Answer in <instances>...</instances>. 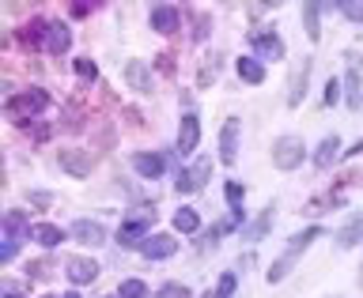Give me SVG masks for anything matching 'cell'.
<instances>
[{
    "label": "cell",
    "mask_w": 363,
    "mask_h": 298,
    "mask_svg": "<svg viewBox=\"0 0 363 298\" xmlns=\"http://www.w3.org/2000/svg\"><path fill=\"white\" fill-rule=\"evenodd\" d=\"M110 298H121V294H110Z\"/></svg>",
    "instance_id": "46"
},
{
    "label": "cell",
    "mask_w": 363,
    "mask_h": 298,
    "mask_svg": "<svg viewBox=\"0 0 363 298\" xmlns=\"http://www.w3.org/2000/svg\"><path fill=\"white\" fill-rule=\"evenodd\" d=\"M204 34H208V19H204V16H201V19H197V30H193V38H197V42H201V38H204Z\"/></svg>",
    "instance_id": "38"
},
{
    "label": "cell",
    "mask_w": 363,
    "mask_h": 298,
    "mask_svg": "<svg viewBox=\"0 0 363 298\" xmlns=\"http://www.w3.org/2000/svg\"><path fill=\"white\" fill-rule=\"evenodd\" d=\"M72 68H76L79 79H87V84H95V79H99V68H95V61H87V57H76Z\"/></svg>",
    "instance_id": "30"
},
{
    "label": "cell",
    "mask_w": 363,
    "mask_h": 298,
    "mask_svg": "<svg viewBox=\"0 0 363 298\" xmlns=\"http://www.w3.org/2000/svg\"><path fill=\"white\" fill-rule=\"evenodd\" d=\"M68 238H76L79 246H102L106 242V227H102L99 219H76L72 227H68Z\"/></svg>",
    "instance_id": "9"
},
{
    "label": "cell",
    "mask_w": 363,
    "mask_h": 298,
    "mask_svg": "<svg viewBox=\"0 0 363 298\" xmlns=\"http://www.w3.org/2000/svg\"><path fill=\"white\" fill-rule=\"evenodd\" d=\"M45 298H57V294H45Z\"/></svg>",
    "instance_id": "47"
},
{
    "label": "cell",
    "mask_w": 363,
    "mask_h": 298,
    "mask_svg": "<svg viewBox=\"0 0 363 298\" xmlns=\"http://www.w3.org/2000/svg\"><path fill=\"white\" fill-rule=\"evenodd\" d=\"M61 298H79V294H76V291H68V294H61Z\"/></svg>",
    "instance_id": "43"
},
{
    "label": "cell",
    "mask_w": 363,
    "mask_h": 298,
    "mask_svg": "<svg viewBox=\"0 0 363 298\" xmlns=\"http://www.w3.org/2000/svg\"><path fill=\"white\" fill-rule=\"evenodd\" d=\"M345 98L352 110L363 106V76H359V57L348 53V79H345Z\"/></svg>",
    "instance_id": "12"
},
{
    "label": "cell",
    "mask_w": 363,
    "mask_h": 298,
    "mask_svg": "<svg viewBox=\"0 0 363 298\" xmlns=\"http://www.w3.org/2000/svg\"><path fill=\"white\" fill-rule=\"evenodd\" d=\"M68 280L76 283V287H84V283H95V276H99V265L95 260H68Z\"/></svg>",
    "instance_id": "21"
},
{
    "label": "cell",
    "mask_w": 363,
    "mask_h": 298,
    "mask_svg": "<svg viewBox=\"0 0 363 298\" xmlns=\"http://www.w3.org/2000/svg\"><path fill=\"white\" fill-rule=\"evenodd\" d=\"M50 106V95L38 87H30V91H23V95H11L8 98V113L16 121H27V118H38V113Z\"/></svg>",
    "instance_id": "3"
},
{
    "label": "cell",
    "mask_w": 363,
    "mask_h": 298,
    "mask_svg": "<svg viewBox=\"0 0 363 298\" xmlns=\"http://www.w3.org/2000/svg\"><path fill=\"white\" fill-rule=\"evenodd\" d=\"M159 72H163V76H174V61H170V53H159Z\"/></svg>",
    "instance_id": "37"
},
{
    "label": "cell",
    "mask_w": 363,
    "mask_h": 298,
    "mask_svg": "<svg viewBox=\"0 0 363 298\" xmlns=\"http://www.w3.org/2000/svg\"><path fill=\"white\" fill-rule=\"evenodd\" d=\"M340 87H345V84H340V79H329V84H325V106H333V102H337L340 95H345V91H340Z\"/></svg>",
    "instance_id": "35"
},
{
    "label": "cell",
    "mask_w": 363,
    "mask_h": 298,
    "mask_svg": "<svg viewBox=\"0 0 363 298\" xmlns=\"http://www.w3.org/2000/svg\"><path fill=\"white\" fill-rule=\"evenodd\" d=\"M147 238H152V219H147V215H140V219H125L113 242H118L121 249H140Z\"/></svg>",
    "instance_id": "6"
},
{
    "label": "cell",
    "mask_w": 363,
    "mask_h": 298,
    "mask_svg": "<svg viewBox=\"0 0 363 298\" xmlns=\"http://www.w3.org/2000/svg\"><path fill=\"white\" fill-rule=\"evenodd\" d=\"M152 27L159 34H174L182 27V16H178V8L174 4H155L152 8Z\"/></svg>",
    "instance_id": "17"
},
{
    "label": "cell",
    "mask_w": 363,
    "mask_h": 298,
    "mask_svg": "<svg viewBox=\"0 0 363 298\" xmlns=\"http://www.w3.org/2000/svg\"><path fill=\"white\" fill-rule=\"evenodd\" d=\"M34 132V140H50V129H45V125H38V129H30Z\"/></svg>",
    "instance_id": "41"
},
{
    "label": "cell",
    "mask_w": 363,
    "mask_h": 298,
    "mask_svg": "<svg viewBox=\"0 0 363 298\" xmlns=\"http://www.w3.org/2000/svg\"><path fill=\"white\" fill-rule=\"evenodd\" d=\"M272 215H277V204H269V208L261 212L254 223H246V227H242V238H246V242H261V238L269 234V227H272Z\"/></svg>",
    "instance_id": "19"
},
{
    "label": "cell",
    "mask_w": 363,
    "mask_h": 298,
    "mask_svg": "<svg viewBox=\"0 0 363 298\" xmlns=\"http://www.w3.org/2000/svg\"><path fill=\"white\" fill-rule=\"evenodd\" d=\"M208 174H212V159H197L189 170H182L174 189L182 193V197H189V193H201L204 185H208Z\"/></svg>",
    "instance_id": "5"
},
{
    "label": "cell",
    "mask_w": 363,
    "mask_h": 298,
    "mask_svg": "<svg viewBox=\"0 0 363 298\" xmlns=\"http://www.w3.org/2000/svg\"><path fill=\"white\" fill-rule=\"evenodd\" d=\"M68 11H72V19H84L87 11H91V4H72V8H68Z\"/></svg>",
    "instance_id": "39"
},
{
    "label": "cell",
    "mask_w": 363,
    "mask_h": 298,
    "mask_svg": "<svg viewBox=\"0 0 363 298\" xmlns=\"http://www.w3.org/2000/svg\"><path fill=\"white\" fill-rule=\"evenodd\" d=\"M235 287H238L235 272H223L220 283H216V298H231V294H235Z\"/></svg>",
    "instance_id": "32"
},
{
    "label": "cell",
    "mask_w": 363,
    "mask_h": 298,
    "mask_svg": "<svg viewBox=\"0 0 363 298\" xmlns=\"http://www.w3.org/2000/svg\"><path fill=\"white\" fill-rule=\"evenodd\" d=\"M57 163H61V170L68 178H87L91 166H95V163H91V155L79 151V147H65V151L57 155Z\"/></svg>",
    "instance_id": "11"
},
{
    "label": "cell",
    "mask_w": 363,
    "mask_h": 298,
    "mask_svg": "<svg viewBox=\"0 0 363 298\" xmlns=\"http://www.w3.org/2000/svg\"><path fill=\"white\" fill-rule=\"evenodd\" d=\"M306 159V144L299 140V136H280L277 147H272V163H277V170H295Z\"/></svg>",
    "instance_id": "4"
},
{
    "label": "cell",
    "mask_w": 363,
    "mask_h": 298,
    "mask_svg": "<svg viewBox=\"0 0 363 298\" xmlns=\"http://www.w3.org/2000/svg\"><path fill=\"white\" fill-rule=\"evenodd\" d=\"M197 144H201V121H197V113H193V110H186V113H182V125H178V151L193 155V151H197Z\"/></svg>",
    "instance_id": "8"
},
{
    "label": "cell",
    "mask_w": 363,
    "mask_h": 298,
    "mask_svg": "<svg viewBox=\"0 0 363 298\" xmlns=\"http://www.w3.org/2000/svg\"><path fill=\"white\" fill-rule=\"evenodd\" d=\"M220 68H223V57L220 53H208L201 61V72H197V87H212V79L220 76Z\"/></svg>",
    "instance_id": "26"
},
{
    "label": "cell",
    "mask_w": 363,
    "mask_h": 298,
    "mask_svg": "<svg viewBox=\"0 0 363 298\" xmlns=\"http://www.w3.org/2000/svg\"><path fill=\"white\" fill-rule=\"evenodd\" d=\"M238 223H242V208H231V215H227L223 223H216L212 231H208V238H204V242H208V246H212V242H220V238H223L227 231H235Z\"/></svg>",
    "instance_id": "27"
},
{
    "label": "cell",
    "mask_w": 363,
    "mask_h": 298,
    "mask_svg": "<svg viewBox=\"0 0 363 298\" xmlns=\"http://www.w3.org/2000/svg\"><path fill=\"white\" fill-rule=\"evenodd\" d=\"M125 79H129V87L140 91V95H152V91H155V79H152V72H147L144 61H129V64H125Z\"/></svg>",
    "instance_id": "15"
},
{
    "label": "cell",
    "mask_w": 363,
    "mask_h": 298,
    "mask_svg": "<svg viewBox=\"0 0 363 298\" xmlns=\"http://www.w3.org/2000/svg\"><path fill=\"white\" fill-rule=\"evenodd\" d=\"M45 30H50V23L34 19V23H23L16 38H19L23 50H45Z\"/></svg>",
    "instance_id": "16"
},
{
    "label": "cell",
    "mask_w": 363,
    "mask_h": 298,
    "mask_svg": "<svg viewBox=\"0 0 363 298\" xmlns=\"http://www.w3.org/2000/svg\"><path fill=\"white\" fill-rule=\"evenodd\" d=\"M204 298H216V291H212V294H204Z\"/></svg>",
    "instance_id": "45"
},
{
    "label": "cell",
    "mask_w": 363,
    "mask_h": 298,
    "mask_svg": "<svg viewBox=\"0 0 363 298\" xmlns=\"http://www.w3.org/2000/svg\"><path fill=\"white\" fill-rule=\"evenodd\" d=\"M34 227H27V219H23L19 212H8L4 215V238H0V260H16L23 238H30Z\"/></svg>",
    "instance_id": "2"
},
{
    "label": "cell",
    "mask_w": 363,
    "mask_h": 298,
    "mask_svg": "<svg viewBox=\"0 0 363 298\" xmlns=\"http://www.w3.org/2000/svg\"><path fill=\"white\" fill-rule=\"evenodd\" d=\"M363 246V219H352L348 227L337 231V249H356Z\"/></svg>",
    "instance_id": "24"
},
{
    "label": "cell",
    "mask_w": 363,
    "mask_h": 298,
    "mask_svg": "<svg viewBox=\"0 0 363 298\" xmlns=\"http://www.w3.org/2000/svg\"><path fill=\"white\" fill-rule=\"evenodd\" d=\"M250 45H254L257 61H280L284 57V42H280L277 30H254L250 34Z\"/></svg>",
    "instance_id": "7"
},
{
    "label": "cell",
    "mask_w": 363,
    "mask_h": 298,
    "mask_svg": "<svg viewBox=\"0 0 363 298\" xmlns=\"http://www.w3.org/2000/svg\"><path fill=\"white\" fill-rule=\"evenodd\" d=\"M121 298H147V287H144V280H125L121 287H118Z\"/></svg>",
    "instance_id": "31"
},
{
    "label": "cell",
    "mask_w": 363,
    "mask_h": 298,
    "mask_svg": "<svg viewBox=\"0 0 363 298\" xmlns=\"http://www.w3.org/2000/svg\"><path fill=\"white\" fill-rule=\"evenodd\" d=\"M140 253L147 260H167V257H174L178 253V238H170V234H152L147 242L140 246Z\"/></svg>",
    "instance_id": "13"
},
{
    "label": "cell",
    "mask_w": 363,
    "mask_h": 298,
    "mask_svg": "<svg viewBox=\"0 0 363 298\" xmlns=\"http://www.w3.org/2000/svg\"><path fill=\"white\" fill-rule=\"evenodd\" d=\"M155 298H193V294H189L186 283H167V287H159Z\"/></svg>",
    "instance_id": "34"
},
{
    "label": "cell",
    "mask_w": 363,
    "mask_h": 298,
    "mask_svg": "<svg viewBox=\"0 0 363 298\" xmlns=\"http://www.w3.org/2000/svg\"><path fill=\"white\" fill-rule=\"evenodd\" d=\"M227 200H231V208H238V200H242V185H238V181H227Z\"/></svg>",
    "instance_id": "36"
},
{
    "label": "cell",
    "mask_w": 363,
    "mask_h": 298,
    "mask_svg": "<svg viewBox=\"0 0 363 298\" xmlns=\"http://www.w3.org/2000/svg\"><path fill=\"white\" fill-rule=\"evenodd\" d=\"M238 79H242V84H261V79H265V64L257 61V57H238Z\"/></svg>",
    "instance_id": "23"
},
{
    "label": "cell",
    "mask_w": 363,
    "mask_h": 298,
    "mask_svg": "<svg viewBox=\"0 0 363 298\" xmlns=\"http://www.w3.org/2000/svg\"><path fill=\"white\" fill-rule=\"evenodd\" d=\"M359 283H363V272H359Z\"/></svg>",
    "instance_id": "48"
},
{
    "label": "cell",
    "mask_w": 363,
    "mask_h": 298,
    "mask_svg": "<svg viewBox=\"0 0 363 298\" xmlns=\"http://www.w3.org/2000/svg\"><path fill=\"white\" fill-rule=\"evenodd\" d=\"M238 129H242V121L238 118H227L223 129H220V163L231 166L238 159Z\"/></svg>",
    "instance_id": "10"
},
{
    "label": "cell",
    "mask_w": 363,
    "mask_h": 298,
    "mask_svg": "<svg viewBox=\"0 0 363 298\" xmlns=\"http://www.w3.org/2000/svg\"><path fill=\"white\" fill-rule=\"evenodd\" d=\"M340 16L352 19V23H363V0H345V4H340Z\"/></svg>",
    "instance_id": "33"
},
{
    "label": "cell",
    "mask_w": 363,
    "mask_h": 298,
    "mask_svg": "<svg viewBox=\"0 0 363 298\" xmlns=\"http://www.w3.org/2000/svg\"><path fill=\"white\" fill-rule=\"evenodd\" d=\"M201 227V215L193 212V208H182V212H174V231L178 234H193Z\"/></svg>",
    "instance_id": "29"
},
{
    "label": "cell",
    "mask_w": 363,
    "mask_h": 298,
    "mask_svg": "<svg viewBox=\"0 0 363 298\" xmlns=\"http://www.w3.org/2000/svg\"><path fill=\"white\" fill-rule=\"evenodd\" d=\"M4 298H19V294H16V291H8V294H4Z\"/></svg>",
    "instance_id": "44"
},
{
    "label": "cell",
    "mask_w": 363,
    "mask_h": 298,
    "mask_svg": "<svg viewBox=\"0 0 363 298\" xmlns=\"http://www.w3.org/2000/svg\"><path fill=\"white\" fill-rule=\"evenodd\" d=\"M322 4H306L303 8V23H306V38H311V42H318V38H322V27H318V16H322Z\"/></svg>",
    "instance_id": "28"
},
{
    "label": "cell",
    "mask_w": 363,
    "mask_h": 298,
    "mask_svg": "<svg viewBox=\"0 0 363 298\" xmlns=\"http://www.w3.org/2000/svg\"><path fill=\"white\" fill-rule=\"evenodd\" d=\"M133 170L140 178H159L167 170V159L163 155H155V151H136L133 155Z\"/></svg>",
    "instance_id": "18"
},
{
    "label": "cell",
    "mask_w": 363,
    "mask_h": 298,
    "mask_svg": "<svg viewBox=\"0 0 363 298\" xmlns=\"http://www.w3.org/2000/svg\"><path fill=\"white\" fill-rule=\"evenodd\" d=\"M314 238H322V227H306V231L295 234L291 242H288V249H284V257H280V260H272V268H269V283H280L284 276H288V272L295 268V260H299V253L314 242Z\"/></svg>",
    "instance_id": "1"
},
{
    "label": "cell",
    "mask_w": 363,
    "mask_h": 298,
    "mask_svg": "<svg viewBox=\"0 0 363 298\" xmlns=\"http://www.w3.org/2000/svg\"><path fill=\"white\" fill-rule=\"evenodd\" d=\"M68 45H72V30H68L61 19H53V23H50V30H45V53L65 57Z\"/></svg>",
    "instance_id": "14"
},
{
    "label": "cell",
    "mask_w": 363,
    "mask_h": 298,
    "mask_svg": "<svg viewBox=\"0 0 363 298\" xmlns=\"http://www.w3.org/2000/svg\"><path fill=\"white\" fill-rule=\"evenodd\" d=\"M306 79H311V57L295 68V76H291V91H288V106H299L303 95H306Z\"/></svg>",
    "instance_id": "22"
},
{
    "label": "cell",
    "mask_w": 363,
    "mask_h": 298,
    "mask_svg": "<svg viewBox=\"0 0 363 298\" xmlns=\"http://www.w3.org/2000/svg\"><path fill=\"white\" fill-rule=\"evenodd\" d=\"M34 242L38 246H45V249H53V246H61L65 242V231L61 227H50V223H34Z\"/></svg>",
    "instance_id": "25"
},
{
    "label": "cell",
    "mask_w": 363,
    "mask_h": 298,
    "mask_svg": "<svg viewBox=\"0 0 363 298\" xmlns=\"http://www.w3.org/2000/svg\"><path fill=\"white\" fill-rule=\"evenodd\" d=\"M30 204H50V193H30Z\"/></svg>",
    "instance_id": "42"
},
{
    "label": "cell",
    "mask_w": 363,
    "mask_h": 298,
    "mask_svg": "<svg viewBox=\"0 0 363 298\" xmlns=\"http://www.w3.org/2000/svg\"><path fill=\"white\" fill-rule=\"evenodd\" d=\"M345 155H348V159H356V155H363V136H359V140H356V144H352V147H348V151H345Z\"/></svg>",
    "instance_id": "40"
},
{
    "label": "cell",
    "mask_w": 363,
    "mask_h": 298,
    "mask_svg": "<svg viewBox=\"0 0 363 298\" xmlns=\"http://www.w3.org/2000/svg\"><path fill=\"white\" fill-rule=\"evenodd\" d=\"M340 159V136H325L322 144H318V151H314V166L318 170H329Z\"/></svg>",
    "instance_id": "20"
}]
</instances>
